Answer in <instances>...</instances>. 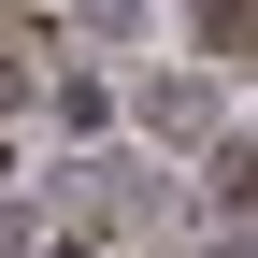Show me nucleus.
Instances as JSON below:
<instances>
[{
	"mask_svg": "<svg viewBox=\"0 0 258 258\" xmlns=\"http://www.w3.org/2000/svg\"><path fill=\"white\" fill-rule=\"evenodd\" d=\"M86 29H101V43H129V29H144V0H72Z\"/></svg>",
	"mask_w": 258,
	"mask_h": 258,
	"instance_id": "f257e3e1",
	"label": "nucleus"
}]
</instances>
